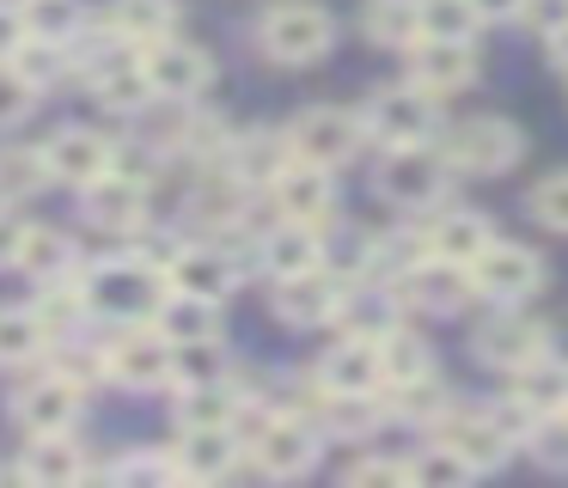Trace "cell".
I'll use <instances>...</instances> for the list:
<instances>
[{
	"mask_svg": "<svg viewBox=\"0 0 568 488\" xmlns=\"http://www.w3.org/2000/svg\"><path fill=\"white\" fill-rule=\"evenodd\" d=\"M263 49H270L275 61H287V68H306V61L331 55L336 43V19L324 7H312V0H287V7H270L263 12Z\"/></svg>",
	"mask_w": 568,
	"mask_h": 488,
	"instance_id": "1",
	"label": "cell"
},
{
	"mask_svg": "<svg viewBox=\"0 0 568 488\" xmlns=\"http://www.w3.org/2000/svg\"><path fill=\"white\" fill-rule=\"evenodd\" d=\"M519 153H526V134L507 116H470V122H458V129H446V146H440L446 165L470 171V177H495V171H507Z\"/></svg>",
	"mask_w": 568,
	"mask_h": 488,
	"instance_id": "2",
	"label": "cell"
},
{
	"mask_svg": "<svg viewBox=\"0 0 568 488\" xmlns=\"http://www.w3.org/2000/svg\"><path fill=\"white\" fill-rule=\"evenodd\" d=\"M470 287L495 305H519L544 287V256L531 244H514V238H489L470 263Z\"/></svg>",
	"mask_w": 568,
	"mask_h": 488,
	"instance_id": "3",
	"label": "cell"
},
{
	"mask_svg": "<svg viewBox=\"0 0 568 488\" xmlns=\"http://www.w3.org/2000/svg\"><path fill=\"white\" fill-rule=\"evenodd\" d=\"M361 141H367V129H361V116H348V110H300L294 122H287V146H294V159H306V165H348V159L361 153Z\"/></svg>",
	"mask_w": 568,
	"mask_h": 488,
	"instance_id": "4",
	"label": "cell"
},
{
	"mask_svg": "<svg viewBox=\"0 0 568 488\" xmlns=\"http://www.w3.org/2000/svg\"><path fill=\"white\" fill-rule=\"evenodd\" d=\"M434 104H440V98L416 92V85H385V92L367 98L361 129H367L379 146H422L434 134Z\"/></svg>",
	"mask_w": 568,
	"mask_h": 488,
	"instance_id": "5",
	"label": "cell"
},
{
	"mask_svg": "<svg viewBox=\"0 0 568 488\" xmlns=\"http://www.w3.org/2000/svg\"><path fill=\"white\" fill-rule=\"evenodd\" d=\"M434 439L440 446H453L458 458L470 464V470H495V464H507V451H514V427H507V415H483V409H446L440 421H434Z\"/></svg>",
	"mask_w": 568,
	"mask_h": 488,
	"instance_id": "6",
	"label": "cell"
},
{
	"mask_svg": "<svg viewBox=\"0 0 568 488\" xmlns=\"http://www.w3.org/2000/svg\"><path fill=\"white\" fill-rule=\"evenodd\" d=\"M446 159L434 146H385L379 165V190L392 195L397 207H434L446 195Z\"/></svg>",
	"mask_w": 568,
	"mask_h": 488,
	"instance_id": "7",
	"label": "cell"
},
{
	"mask_svg": "<svg viewBox=\"0 0 568 488\" xmlns=\"http://www.w3.org/2000/svg\"><path fill=\"white\" fill-rule=\"evenodd\" d=\"M141 73H148L153 98H172V104H190L196 92H209L214 61L202 55L196 43H178V37H160V43H148V55H141Z\"/></svg>",
	"mask_w": 568,
	"mask_h": 488,
	"instance_id": "8",
	"label": "cell"
},
{
	"mask_svg": "<svg viewBox=\"0 0 568 488\" xmlns=\"http://www.w3.org/2000/svg\"><path fill=\"white\" fill-rule=\"evenodd\" d=\"M87 305L111 317H153L160 312V275H153V263H104L87 281Z\"/></svg>",
	"mask_w": 568,
	"mask_h": 488,
	"instance_id": "9",
	"label": "cell"
},
{
	"mask_svg": "<svg viewBox=\"0 0 568 488\" xmlns=\"http://www.w3.org/2000/svg\"><path fill=\"white\" fill-rule=\"evenodd\" d=\"M477 80V49L470 43H446V37H422L409 43V85L428 98H453Z\"/></svg>",
	"mask_w": 568,
	"mask_h": 488,
	"instance_id": "10",
	"label": "cell"
},
{
	"mask_svg": "<svg viewBox=\"0 0 568 488\" xmlns=\"http://www.w3.org/2000/svg\"><path fill=\"white\" fill-rule=\"evenodd\" d=\"M270 195H275V207H282V220H300V226H318V220H331V207H336L331 171L306 165V159H287V165L270 177Z\"/></svg>",
	"mask_w": 568,
	"mask_h": 488,
	"instance_id": "11",
	"label": "cell"
},
{
	"mask_svg": "<svg viewBox=\"0 0 568 488\" xmlns=\"http://www.w3.org/2000/svg\"><path fill=\"white\" fill-rule=\"evenodd\" d=\"M312 458H318V434H312L306 421H294V415L263 421L257 439H251V464H257L263 476H306Z\"/></svg>",
	"mask_w": 568,
	"mask_h": 488,
	"instance_id": "12",
	"label": "cell"
},
{
	"mask_svg": "<svg viewBox=\"0 0 568 488\" xmlns=\"http://www.w3.org/2000/svg\"><path fill=\"white\" fill-rule=\"evenodd\" d=\"M397 299L422 305V312H458V305L470 299V268L465 263H440V256L422 251L416 263L404 268V281H397Z\"/></svg>",
	"mask_w": 568,
	"mask_h": 488,
	"instance_id": "13",
	"label": "cell"
},
{
	"mask_svg": "<svg viewBox=\"0 0 568 488\" xmlns=\"http://www.w3.org/2000/svg\"><path fill=\"white\" fill-rule=\"evenodd\" d=\"M43 159H50V177L87 190V183H99L116 171V141H104V134H92V129H68V134H55V141H43Z\"/></svg>",
	"mask_w": 568,
	"mask_h": 488,
	"instance_id": "14",
	"label": "cell"
},
{
	"mask_svg": "<svg viewBox=\"0 0 568 488\" xmlns=\"http://www.w3.org/2000/svg\"><path fill=\"white\" fill-rule=\"evenodd\" d=\"M324 390H343V397H373L385 385V360H379V336H348L324 354L318 366Z\"/></svg>",
	"mask_w": 568,
	"mask_h": 488,
	"instance_id": "15",
	"label": "cell"
},
{
	"mask_svg": "<svg viewBox=\"0 0 568 488\" xmlns=\"http://www.w3.org/2000/svg\"><path fill=\"white\" fill-rule=\"evenodd\" d=\"M343 293L348 287L336 275H324V268H300V275H282V287H275V312H282L287 324L312 329V324H324V317L343 312Z\"/></svg>",
	"mask_w": 568,
	"mask_h": 488,
	"instance_id": "16",
	"label": "cell"
},
{
	"mask_svg": "<svg viewBox=\"0 0 568 488\" xmlns=\"http://www.w3.org/2000/svg\"><path fill=\"white\" fill-rule=\"evenodd\" d=\"M104 373H111L116 385H135V390L165 385V378H172V342H165L160 329H129V336L104 354Z\"/></svg>",
	"mask_w": 568,
	"mask_h": 488,
	"instance_id": "17",
	"label": "cell"
},
{
	"mask_svg": "<svg viewBox=\"0 0 568 488\" xmlns=\"http://www.w3.org/2000/svg\"><path fill=\"white\" fill-rule=\"evenodd\" d=\"M165 281H172V293H196V299H226L239 281L233 256L214 251V244H184V251H172V263H165Z\"/></svg>",
	"mask_w": 568,
	"mask_h": 488,
	"instance_id": "18",
	"label": "cell"
},
{
	"mask_svg": "<svg viewBox=\"0 0 568 488\" xmlns=\"http://www.w3.org/2000/svg\"><path fill=\"white\" fill-rule=\"evenodd\" d=\"M489 238H495V232H489V220H483L477 207H446V214L428 220V232H422V251L440 256V263H465V268H470Z\"/></svg>",
	"mask_w": 568,
	"mask_h": 488,
	"instance_id": "19",
	"label": "cell"
},
{
	"mask_svg": "<svg viewBox=\"0 0 568 488\" xmlns=\"http://www.w3.org/2000/svg\"><path fill=\"white\" fill-rule=\"evenodd\" d=\"M514 409L526 415V421L568 409V360H556V354H538V360L514 366Z\"/></svg>",
	"mask_w": 568,
	"mask_h": 488,
	"instance_id": "20",
	"label": "cell"
},
{
	"mask_svg": "<svg viewBox=\"0 0 568 488\" xmlns=\"http://www.w3.org/2000/svg\"><path fill=\"white\" fill-rule=\"evenodd\" d=\"M233 464H239V446H233L226 427H184L178 458H172V476H190V482H221Z\"/></svg>",
	"mask_w": 568,
	"mask_h": 488,
	"instance_id": "21",
	"label": "cell"
},
{
	"mask_svg": "<svg viewBox=\"0 0 568 488\" xmlns=\"http://www.w3.org/2000/svg\"><path fill=\"white\" fill-rule=\"evenodd\" d=\"M477 354L489 366H507V373H514V366H526V360L544 354V324H531V317H519V312H501V317L483 324Z\"/></svg>",
	"mask_w": 568,
	"mask_h": 488,
	"instance_id": "22",
	"label": "cell"
},
{
	"mask_svg": "<svg viewBox=\"0 0 568 488\" xmlns=\"http://www.w3.org/2000/svg\"><path fill=\"white\" fill-rule=\"evenodd\" d=\"M80 415V385L74 378H43V385H31L26 397H19V421L31 427V434H68Z\"/></svg>",
	"mask_w": 568,
	"mask_h": 488,
	"instance_id": "23",
	"label": "cell"
},
{
	"mask_svg": "<svg viewBox=\"0 0 568 488\" xmlns=\"http://www.w3.org/2000/svg\"><path fill=\"white\" fill-rule=\"evenodd\" d=\"M19 476H26V482H55V488L80 482V476H87V451H80L68 434H38L31 451L19 458Z\"/></svg>",
	"mask_w": 568,
	"mask_h": 488,
	"instance_id": "24",
	"label": "cell"
},
{
	"mask_svg": "<svg viewBox=\"0 0 568 488\" xmlns=\"http://www.w3.org/2000/svg\"><path fill=\"white\" fill-rule=\"evenodd\" d=\"M87 214L99 220V226H111V232H129V226H141V214H148V190H141L135 177H99V183H87Z\"/></svg>",
	"mask_w": 568,
	"mask_h": 488,
	"instance_id": "25",
	"label": "cell"
},
{
	"mask_svg": "<svg viewBox=\"0 0 568 488\" xmlns=\"http://www.w3.org/2000/svg\"><path fill=\"white\" fill-rule=\"evenodd\" d=\"M160 336L172 342H214L221 336V299H196V293H172L160 299Z\"/></svg>",
	"mask_w": 568,
	"mask_h": 488,
	"instance_id": "26",
	"label": "cell"
},
{
	"mask_svg": "<svg viewBox=\"0 0 568 488\" xmlns=\"http://www.w3.org/2000/svg\"><path fill=\"white\" fill-rule=\"evenodd\" d=\"M361 31L379 49H409V43H422V7L416 0H367Z\"/></svg>",
	"mask_w": 568,
	"mask_h": 488,
	"instance_id": "27",
	"label": "cell"
},
{
	"mask_svg": "<svg viewBox=\"0 0 568 488\" xmlns=\"http://www.w3.org/2000/svg\"><path fill=\"white\" fill-rule=\"evenodd\" d=\"M318 232L300 226V220H287V226H275L270 238H263V263L275 268V275H300V268H318Z\"/></svg>",
	"mask_w": 568,
	"mask_h": 488,
	"instance_id": "28",
	"label": "cell"
},
{
	"mask_svg": "<svg viewBox=\"0 0 568 488\" xmlns=\"http://www.w3.org/2000/svg\"><path fill=\"white\" fill-rule=\"evenodd\" d=\"M92 92L111 110H141L153 98V85H148V73H141V61H104V68L92 73Z\"/></svg>",
	"mask_w": 568,
	"mask_h": 488,
	"instance_id": "29",
	"label": "cell"
},
{
	"mask_svg": "<svg viewBox=\"0 0 568 488\" xmlns=\"http://www.w3.org/2000/svg\"><path fill=\"white\" fill-rule=\"evenodd\" d=\"M379 360H385V385H409V378L434 373V354H428V342H416L409 329H397V324L379 336Z\"/></svg>",
	"mask_w": 568,
	"mask_h": 488,
	"instance_id": "30",
	"label": "cell"
},
{
	"mask_svg": "<svg viewBox=\"0 0 568 488\" xmlns=\"http://www.w3.org/2000/svg\"><path fill=\"white\" fill-rule=\"evenodd\" d=\"M116 37H129V43H160V37H172V0H116Z\"/></svg>",
	"mask_w": 568,
	"mask_h": 488,
	"instance_id": "31",
	"label": "cell"
},
{
	"mask_svg": "<svg viewBox=\"0 0 568 488\" xmlns=\"http://www.w3.org/2000/svg\"><path fill=\"white\" fill-rule=\"evenodd\" d=\"M239 397L226 385H184V403H178V421L184 427H233Z\"/></svg>",
	"mask_w": 568,
	"mask_h": 488,
	"instance_id": "32",
	"label": "cell"
},
{
	"mask_svg": "<svg viewBox=\"0 0 568 488\" xmlns=\"http://www.w3.org/2000/svg\"><path fill=\"white\" fill-rule=\"evenodd\" d=\"M416 7H422V37H446V43H470L483 24L470 0H416Z\"/></svg>",
	"mask_w": 568,
	"mask_h": 488,
	"instance_id": "33",
	"label": "cell"
},
{
	"mask_svg": "<svg viewBox=\"0 0 568 488\" xmlns=\"http://www.w3.org/2000/svg\"><path fill=\"white\" fill-rule=\"evenodd\" d=\"M68 256H74V244L55 226H26V238H19V268H31V275H62Z\"/></svg>",
	"mask_w": 568,
	"mask_h": 488,
	"instance_id": "34",
	"label": "cell"
},
{
	"mask_svg": "<svg viewBox=\"0 0 568 488\" xmlns=\"http://www.w3.org/2000/svg\"><path fill=\"white\" fill-rule=\"evenodd\" d=\"M172 378L178 385H221L226 378V354L214 342H178L172 348Z\"/></svg>",
	"mask_w": 568,
	"mask_h": 488,
	"instance_id": "35",
	"label": "cell"
},
{
	"mask_svg": "<svg viewBox=\"0 0 568 488\" xmlns=\"http://www.w3.org/2000/svg\"><path fill=\"white\" fill-rule=\"evenodd\" d=\"M38 348H43L38 312H0V366H26Z\"/></svg>",
	"mask_w": 568,
	"mask_h": 488,
	"instance_id": "36",
	"label": "cell"
},
{
	"mask_svg": "<svg viewBox=\"0 0 568 488\" xmlns=\"http://www.w3.org/2000/svg\"><path fill=\"white\" fill-rule=\"evenodd\" d=\"M43 177H50L43 146H7V153H0V190L7 195H31Z\"/></svg>",
	"mask_w": 568,
	"mask_h": 488,
	"instance_id": "37",
	"label": "cell"
},
{
	"mask_svg": "<svg viewBox=\"0 0 568 488\" xmlns=\"http://www.w3.org/2000/svg\"><path fill=\"white\" fill-rule=\"evenodd\" d=\"M526 451L544 464V470H568V409H556V415H538V421H531V439H526Z\"/></svg>",
	"mask_w": 568,
	"mask_h": 488,
	"instance_id": "38",
	"label": "cell"
},
{
	"mask_svg": "<svg viewBox=\"0 0 568 488\" xmlns=\"http://www.w3.org/2000/svg\"><path fill=\"white\" fill-rule=\"evenodd\" d=\"M74 24H80V0H31V12H26V31L50 37V43H68Z\"/></svg>",
	"mask_w": 568,
	"mask_h": 488,
	"instance_id": "39",
	"label": "cell"
},
{
	"mask_svg": "<svg viewBox=\"0 0 568 488\" xmlns=\"http://www.w3.org/2000/svg\"><path fill=\"white\" fill-rule=\"evenodd\" d=\"M239 214H245V183L214 177V183H202V190H196V220L226 226V220H239Z\"/></svg>",
	"mask_w": 568,
	"mask_h": 488,
	"instance_id": "40",
	"label": "cell"
},
{
	"mask_svg": "<svg viewBox=\"0 0 568 488\" xmlns=\"http://www.w3.org/2000/svg\"><path fill=\"white\" fill-rule=\"evenodd\" d=\"M13 68L26 73L31 85H50L55 73L68 68V55H62V43H50V37H26V43L13 49Z\"/></svg>",
	"mask_w": 568,
	"mask_h": 488,
	"instance_id": "41",
	"label": "cell"
},
{
	"mask_svg": "<svg viewBox=\"0 0 568 488\" xmlns=\"http://www.w3.org/2000/svg\"><path fill=\"white\" fill-rule=\"evenodd\" d=\"M397 415H409V421H440L446 415V390L434 373L409 378V385H397Z\"/></svg>",
	"mask_w": 568,
	"mask_h": 488,
	"instance_id": "42",
	"label": "cell"
},
{
	"mask_svg": "<svg viewBox=\"0 0 568 488\" xmlns=\"http://www.w3.org/2000/svg\"><path fill=\"white\" fill-rule=\"evenodd\" d=\"M470 476H477V470H470L453 446H440V439H434V446L409 464V482H470Z\"/></svg>",
	"mask_w": 568,
	"mask_h": 488,
	"instance_id": "43",
	"label": "cell"
},
{
	"mask_svg": "<svg viewBox=\"0 0 568 488\" xmlns=\"http://www.w3.org/2000/svg\"><path fill=\"white\" fill-rule=\"evenodd\" d=\"M531 214L550 232H568V171H550V177L531 190Z\"/></svg>",
	"mask_w": 568,
	"mask_h": 488,
	"instance_id": "44",
	"label": "cell"
},
{
	"mask_svg": "<svg viewBox=\"0 0 568 488\" xmlns=\"http://www.w3.org/2000/svg\"><path fill=\"white\" fill-rule=\"evenodd\" d=\"M31 98H38V85H31L19 68H7V61H0V129L26 122L31 116Z\"/></svg>",
	"mask_w": 568,
	"mask_h": 488,
	"instance_id": "45",
	"label": "cell"
},
{
	"mask_svg": "<svg viewBox=\"0 0 568 488\" xmlns=\"http://www.w3.org/2000/svg\"><path fill=\"white\" fill-rule=\"evenodd\" d=\"M348 482H409V464H397V458H361V464H348Z\"/></svg>",
	"mask_w": 568,
	"mask_h": 488,
	"instance_id": "46",
	"label": "cell"
},
{
	"mask_svg": "<svg viewBox=\"0 0 568 488\" xmlns=\"http://www.w3.org/2000/svg\"><path fill=\"white\" fill-rule=\"evenodd\" d=\"M519 19H526L531 31L556 37V31L568 24V0H526V7H519Z\"/></svg>",
	"mask_w": 568,
	"mask_h": 488,
	"instance_id": "47",
	"label": "cell"
},
{
	"mask_svg": "<svg viewBox=\"0 0 568 488\" xmlns=\"http://www.w3.org/2000/svg\"><path fill=\"white\" fill-rule=\"evenodd\" d=\"M26 37H31V31H26V12H7V7H0V55H13Z\"/></svg>",
	"mask_w": 568,
	"mask_h": 488,
	"instance_id": "48",
	"label": "cell"
},
{
	"mask_svg": "<svg viewBox=\"0 0 568 488\" xmlns=\"http://www.w3.org/2000/svg\"><path fill=\"white\" fill-rule=\"evenodd\" d=\"M19 238H26V226L0 214V263H19Z\"/></svg>",
	"mask_w": 568,
	"mask_h": 488,
	"instance_id": "49",
	"label": "cell"
},
{
	"mask_svg": "<svg viewBox=\"0 0 568 488\" xmlns=\"http://www.w3.org/2000/svg\"><path fill=\"white\" fill-rule=\"evenodd\" d=\"M470 7H477L483 24H489V19H519V7H526V0H470Z\"/></svg>",
	"mask_w": 568,
	"mask_h": 488,
	"instance_id": "50",
	"label": "cell"
},
{
	"mask_svg": "<svg viewBox=\"0 0 568 488\" xmlns=\"http://www.w3.org/2000/svg\"><path fill=\"white\" fill-rule=\"evenodd\" d=\"M544 354H556V360H568V324L544 329Z\"/></svg>",
	"mask_w": 568,
	"mask_h": 488,
	"instance_id": "51",
	"label": "cell"
},
{
	"mask_svg": "<svg viewBox=\"0 0 568 488\" xmlns=\"http://www.w3.org/2000/svg\"><path fill=\"white\" fill-rule=\"evenodd\" d=\"M550 68H556V73H568V24L550 37Z\"/></svg>",
	"mask_w": 568,
	"mask_h": 488,
	"instance_id": "52",
	"label": "cell"
}]
</instances>
